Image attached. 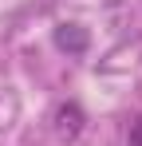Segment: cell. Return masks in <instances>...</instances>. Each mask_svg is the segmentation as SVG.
<instances>
[{
    "instance_id": "cell-1",
    "label": "cell",
    "mask_w": 142,
    "mask_h": 146,
    "mask_svg": "<svg viewBox=\"0 0 142 146\" xmlns=\"http://www.w3.org/2000/svg\"><path fill=\"white\" fill-rule=\"evenodd\" d=\"M55 134H59L63 142H75V138L83 134V111H79L75 103H63V107L55 111Z\"/></svg>"
},
{
    "instance_id": "cell-3",
    "label": "cell",
    "mask_w": 142,
    "mask_h": 146,
    "mask_svg": "<svg viewBox=\"0 0 142 146\" xmlns=\"http://www.w3.org/2000/svg\"><path fill=\"white\" fill-rule=\"evenodd\" d=\"M126 146H142V119L130 122V138H126Z\"/></svg>"
},
{
    "instance_id": "cell-2",
    "label": "cell",
    "mask_w": 142,
    "mask_h": 146,
    "mask_svg": "<svg viewBox=\"0 0 142 146\" xmlns=\"http://www.w3.org/2000/svg\"><path fill=\"white\" fill-rule=\"evenodd\" d=\"M55 44L63 51H71V55H79V51H87V32L79 24H59L55 28Z\"/></svg>"
}]
</instances>
